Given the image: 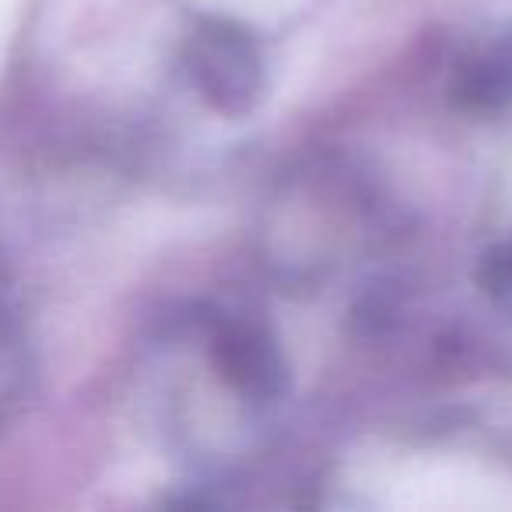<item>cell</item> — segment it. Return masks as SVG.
<instances>
[{"label": "cell", "instance_id": "1", "mask_svg": "<svg viewBox=\"0 0 512 512\" xmlns=\"http://www.w3.org/2000/svg\"><path fill=\"white\" fill-rule=\"evenodd\" d=\"M186 71L200 99L221 116H246L264 95V53L242 25L207 18L186 46Z\"/></svg>", "mask_w": 512, "mask_h": 512}, {"label": "cell", "instance_id": "2", "mask_svg": "<svg viewBox=\"0 0 512 512\" xmlns=\"http://www.w3.org/2000/svg\"><path fill=\"white\" fill-rule=\"evenodd\" d=\"M218 376L249 404H267L288 390V362L278 341L256 323H225L214 334Z\"/></svg>", "mask_w": 512, "mask_h": 512}, {"label": "cell", "instance_id": "3", "mask_svg": "<svg viewBox=\"0 0 512 512\" xmlns=\"http://www.w3.org/2000/svg\"><path fill=\"white\" fill-rule=\"evenodd\" d=\"M453 102L463 113H498L512 106V39L463 60L453 78Z\"/></svg>", "mask_w": 512, "mask_h": 512}, {"label": "cell", "instance_id": "4", "mask_svg": "<svg viewBox=\"0 0 512 512\" xmlns=\"http://www.w3.org/2000/svg\"><path fill=\"white\" fill-rule=\"evenodd\" d=\"M4 372H11V341H8V323H4V313H0V393L8 386Z\"/></svg>", "mask_w": 512, "mask_h": 512}]
</instances>
